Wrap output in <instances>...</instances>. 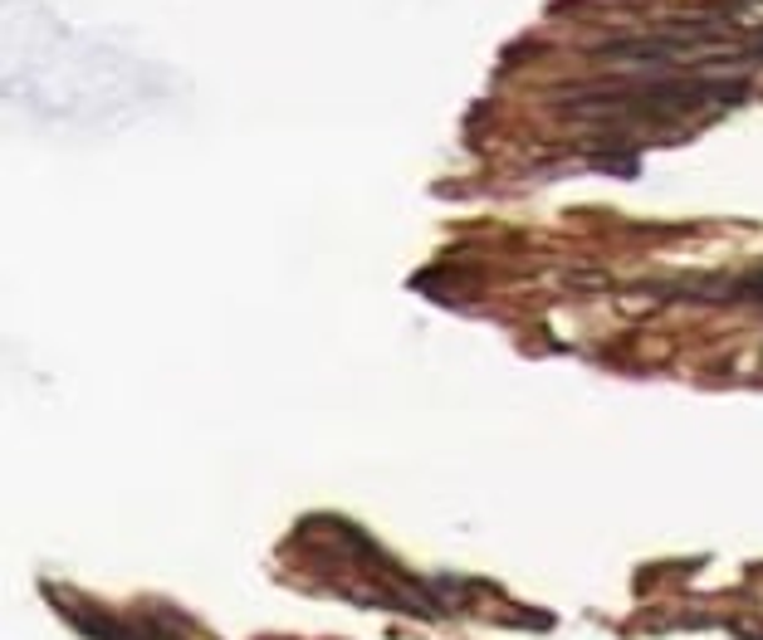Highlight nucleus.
<instances>
[{
  "label": "nucleus",
  "instance_id": "1",
  "mask_svg": "<svg viewBox=\"0 0 763 640\" xmlns=\"http://www.w3.org/2000/svg\"><path fill=\"white\" fill-rule=\"evenodd\" d=\"M744 98L739 78H670V84H642V88H587V94L563 98V113H622L642 122H676L695 113L729 108Z\"/></svg>",
  "mask_w": 763,
  "mask_h": 640
},
{
  "label": "nucleus",
  "instance_id": "2",
  "mask_svg": "<svg viewBox=\"0 0 763 640\" xmlns=\"http://www.w3.org/2000/svg\"><path fill=\"white\" fill-rule=\"evenodd\" d=\"M64 616L84 631L88 640H167V631H157V626H142V621H128V616H108L98 607H74L70 597H60Z\"/></svg>",
  "mask_w": 763,
  "mask_h": 640
}]
</instances>
